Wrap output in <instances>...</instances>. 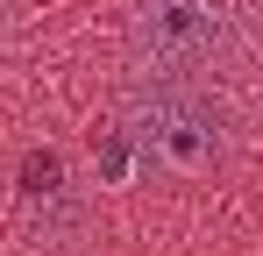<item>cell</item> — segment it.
<instances>
[{"label":"cell","mask_w":263,"mask_h":256,"mask_svg":"<svg viewBox=\"0 0 263 256\" xmlns=\"http://www.w3.org/2000/svg\"><path fill=\"white\" fill-rule=\"evenodd\" d=\"M128 50L157 85H199L235 57V7L228 0H135Z\"/></svg>","instance_id":"obj_1"},{"label":"cell","mask_w":263,"mask_h":256,"mask_svg":"<svg viewBox=\"0 0 263 256\" xmlns=\"http://www.w3.org/2000/svg\"><path fill=\"white\" fill-rule=\"evenodd\" d=\"M121 135L135 142V157L178 178H206L220 164V114L192 93V85H142L128 100Z\"/></svg>","instance_id":"obj_2"},{"label":"cell","mask_w":263,"mask_h":256,"mask_svg":"<svg viewBox=\"0 0 263 256\" xmlns=\"http://www.w3.org/2000/svg\"><path fill=\"white\" fill-rule=\"evenodd\" d=\"M57 192H64V157H57V150H29V157H22V199L43 207Z\"/></svg>","instance_id":"obj_3"},{"label":"cell","mask_w":263,"mask_h":256,"mask_svg":"<svg viewBox=\"0 0 263 256\" xmlns=\"http://www.w3.org/2000/svg\"><path fill=\"white\" fill-rule=\"evenodd\" d=\"M92 157H100V171L121 185V178H128V164H135V142L121 135V128H107V135H92Z\"/></svg>","instance_id":"obj_4"},{"label":"cell","mask_w":263,"mask_h":256,"mask_svg":"<svg viewBox=\"0 0 263 256\" xmlns=\"http://www.w3.org/2000/svg\"><path fill=\"white\" fill-rule=\"evenodd\" d=\"M0 22H7V0H0Z\"/></svg>","instance_id":"obj_5"}]
</instances>
